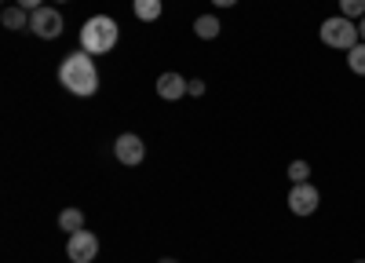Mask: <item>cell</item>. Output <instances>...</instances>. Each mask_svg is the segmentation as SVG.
Listing matches in <instances>:
<instances>
[{
	"instance_id": "13",
	"label": "cell",
	"mask_w": 365,
	"mask_h": 263,
	"mask_svg": "<svg viewBox=\"0 0 365 263\" xmlns=\"http://www.w3.org/2000/svg\"><path fill=\"white\" fill-rule=\"evenodd\" d=\"M347 66H351V73L365 77V44H354V48L347 51Z\"/></svg>"
},
{
	"instance_id": "15",
	"label": "cell",
	"mask_w": 365,
	"mask_h": 263,
	"mask_svg": "<svg viewBox=\"0 0 365 263\" xmlns=\"http://www.w3.org/2000/svg\"><path fill=\"white\" fill-rule=\"evenodd\" d=\"M340 15L351 19V22L361 19V15H365V0H340Z\"/></svg>"
},
{
	"instance_id": "6",
	"label": "cell",
	"mask_w": 365,
	"mask_h": 263,
	"mask_svg": "<svg viewBox=\"0 0 365 263\" xmlns=\"http://www.w3.org/2000/svg\"><path fill=\"white\" fill-rule=\"evenodd\" d=\"M113 158H117L120 165L135 168V165L146 161V143H143L135 132H120V135L113 139Z\"/></svg>"
},
{
	"instance_id": "1",
	"label": "cell",
	"mask_w": 365,
	"mask_h": 263,
	"mask_svg": "<svg viewBox=\"0 0 365 263\" xmlns=\"http://www.w3.org/2000/svg\"><path fill=\"white\" fill-rule=\"evenodd\" d=\"M58 81H63L66 92L88 99L99 92V70H96V55L88 51H70L63 58V66H58Z\"/></svg>"
},
{
	"instance_id": "9",
	"label": "cell",
	"mask_w": 365,
	"mask_h": 263,
	"mask_svg": "<svg viewBox=\"0 0 365 263\" xmlns=\"http://www.w3.org/2000/svg\"><path fill=\"white\" fill-rule=\"evenodd\" d=\"M132 15L139 22H158L161 19V0H132Z\"/></svg>"
},
{
	"instance_id": "17",
	"label": "cell",
	"mask_w": 365,
	"mask_h": 263,
	"mask_svg": "<svg viewBox=\"0 0 365 263\" xmlns=\"http://www.w3.org/2000/svg\"><path fill=\"white\" fill-rule=\"evenodd\" d=\"M190 96H194V99L205 96V81H190Z\"/></svg>"
},
{
	"instance_id": "7",
	"label": "cell",
	"mask_w": 365,
	"mask_h": 263,
	"mask_svg": "<svg viewBox=\"0 0 365 263\" xmlns=\"http://www.w3.org/2000/svg\"><path fill=\"white\" fill-rule=\"evenodd\" d=\"M66 256H70V263H91V259L99 256V238H96L91 230H77V234H70Z\"/></svg>"
},
{
	"instance_id": "20",
	"label": "cell",
	"mask_w": 365,
	"mask_h": 263,
	"mask_svg": "<svg viewBox=\"0 0 365 263\" xmlns=\"http://www.w3.org/2000/svg\"><path fill=\"white\" fill-rule=\"evenodd\" d=\"M158 263H179V259H168V256H165V259H158Z\"/></svg>"
},
{
	"instance_id": "10",
	"label": "cell",
	"mask_w": 365,
	"mask_h": 263,
	"mask_svg": "<svg viewBox=\"0 0 365 263\" xmlns=\"http://www.w3.org/2000/svg\"><path fill=\"white\" fill-rule=\"evenodd\" d=\"M194 33H197L201 41H216V37H220V19H216V15H197V19H194Z\"/></svg>"
},
{
	"instance_id": "4",
	"label": "cell",
	"mask_w": 365,
	"mask_h": 263,
	"mask_svg": "<svg viewBox=\"0 0 365 263\" xmlns=\"http://www.w3.org/2000/svg\"><path fill=\"white\" fill-rule=\"evenodd\" d=\"M29 29H34L41 41H55V37H63L66 19L58 15V8L44 4V8H37V11H29Z\"/></svg>"
},
{
	"instance_id": "2",
	"label": "cell",
	"mask_w": 365,
	"mask_h": 263,
	"mask_svg": "<svg viewBox=\"0 0 365 263\" xmlns=\"http://www.w3.org/2000/svg\"><path fill=\"white\" fill-rule=\"evenodd\" d=\"M117 37H120V26L110 15H91L81 26V51H88V55H110L117 48Z\"/></svg>"
},
{
	"instance_id": "8",
	"label": "cell",
	"mask_w": 365,
	"mask_h": 263,
	"mask_svg": "<svg viewBox=\"0 0 365 263\" xmlns=\"http://www.w3.org/2000/svg\"><path fill=\"white\" fill-rule=\"evenodd\" d=\"M158 96H161L165 103H175V99H182V96H190V81L182 77V73H175V70H168V73L158 77Z\"/></svg>"
},
{
	"instance_id": "14",
	"label": "cell",
	"mask_w": 365,
	"mask_h": 263,
	"mask_svg": "<svg viewBox=\"0 0 365 263\" xmlns=\"http://www.w3.org/2000/svg\"><path fill=\"white\" fill-rule=\"evenodd\" d=\"M311 180V161H292L289 165V183H307Z\"/></svg>"
},
{
	"instance_id": "5",
	"label": "cell",
	"mask_w": 365,
	"mask_h": 263,
	"mask_svg": "<svg viewBox=\"0 0 365 263\" xmlns=\"http://www.w3.org/2000/svg\"><path fill=\"white\" fill-rule=\"evenodd\" d=\"M318 205H322V194H318V187L311 180L307 183H292V190H289V212L292 216H314Z\"/></svg>"
},
{
	"instance_id": "19",
	"label": "cell",
	"mask_w": 365,
	"mask_h": 263,
	"mask_svg": "<svg viewBox=\"0 0 365 263\" xmlns=\"http://www.w3.org/2000/svg\"><path fill=\"white\" fill-rule=\"evenodd\" d=\"M358 37H361V44H365V15L358 19Z\"/></svg>"
},
{
	"instance_id": "18",
	"label": "cell",
	"mask_w": 365,
	"mask_h": 263,
	"mask_svg": "<svg viewBox=\"0 0 365 263\" xmlns=\"http://www.w3.org/2000/svg\"><path fill=\"white\" fill-rule=\"evenodd\" d=\"M212 4H216V8H234L237 0H212Z\"/></svg>"
},
{
	"instance_id": "3",
	"label": "cell",
	"mask_w": 365,
	"mask_h": 263,
	"mask_svg": "<svg viewBox=\"0 0 365 263\" xmlns=\"http://www.w3.org/2000/svg\"><path fill=\"white\" fill-rule=\"evenodd\" d=\"M318 37H322V44L332 48V51H351L354 44H361V37H358V22H351V19H344V15L325 19L322 29H318Z\"/></svg>"
},
{
	"instance_id": "11",
	"label": "cell",
	"mask_w": 365,
	"mask_h": 263,
	"mask_svg": "<svg viewBox=\"0 0 365 263\" xmlns=\"http://www.w3.org/2000/svg\"><path fill=\"white\" fill-rule=\"evenodd\" d=\"M0 22H4L8 29H22V26H29V11L19 8V4H11V8L0 11Z\"/></svg>"
},
{
	"instance_id": "16",
	"label": "cell",
	"mask_w": 365,
	"mask_h": 263,
	"mask_svg": "<svg viewBox=\"0 0 365 263\" xmlns=\"http://www.w3.org/2000/svg\"><path fill=\"white\" fill-rule=\"evenodd\" d=\"M19 8H26V11H37V8H44V0H15Z\"/></svg>"
},
{
	"instance_id": "22",
	"label": "cell",
	"mask_w": 365,
	"mask_h": 263,
	"mask_svg": "<svg viewBox=\"0 0 365 263\" xmlns=\"http://www.w3.org/2000/svg\"><path fill=\"white\" fill-rule=\"evenodd\" d=\"M354 263H365V259H354Z\"/></svg>"
},
{
	"instance_id": "21",
	"label": "cell",
	"mask_w": 365,
	"mask_h": 263,
	"mask_svg": "<svg viewBox=\"0 0 365 263\" xmlns=\"http://www.w3.org/2000/svg\"><path fill=\"white\" fill-rule=\"evenodd\" d=\"M51 4H66V0H51Z\"/></svg>"
},
{
	"instance_id": "12",
	"label": "cell",
	"mask_w": 365,
	"mask_h": 263,
	"mask_svg": "<svg viewBox=\"0 0 365 263\" xmlns=\"http://www.w3.org/2000/svg\"><path fill=\"white\" fill-rule=\"evenodd\" d=\"M58 227H63L66 234L84 230V212H81V209H63V212H58Z\"/></svg>"
}]
</instances>
